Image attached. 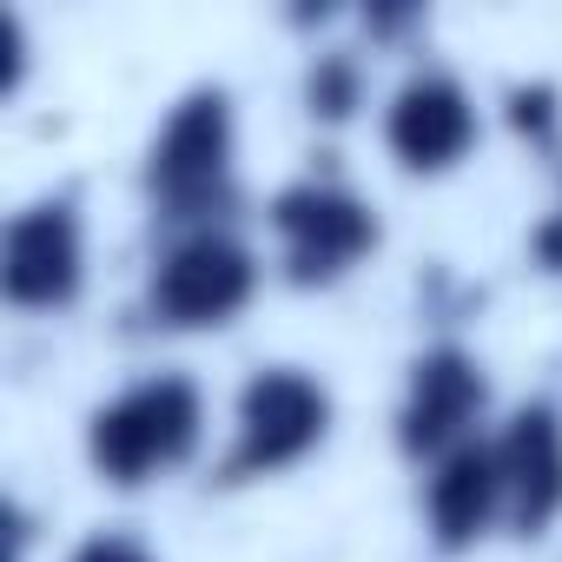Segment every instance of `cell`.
<instances>
[{"instance_id":"obj_1","label":"cell","mask_w":562,"mask_h":562,"mask_svg":"<svg viewBox=\"0 0 562 562\" xmlns=\"http://www.w3.org/2000/svg\"><path fill=\"white\" fill-rule=\"evenodd\" d=\"M146 205L166 232H192V225H232L238 205V113L232 93L218 80L179 93L159 120V133L146 139V166H139Z\"/></svg>"},{"instance_id":"obj_2","label":"cell","mask_w":562,"mask_h":562,"mask_svg":"<svg viewBox=\"0 0 562 562\" xmlns=\"http://www.w3.org/2000/svg\"><path fill=\"white\" fill-rule=\"evenodd\" d=\"M199 443H205V391L186 371L133 378L87 417V463L113 490H146L186 470Z\"/></svg>"},{"instance_id":"obj_3","label":"cell","mask_w":562,"mask_h":562,"mask_svg":"<svg viewBox=\"0 0 562 562\" xmlns=\"http://www.w3.org/2000/svg\"><path fill=\"white\" fill-rule=\"evenodd\" d=\"M258 251L232 225H192L166 232L153 251L146 292H139V325L146 331H218L258 299Z\"/></svg>"},{"instance_id":"obj_4","label":"cell","mask_w":562,"mask_h":562,"mask_svg":"<svg viewBox=\"0 0 562 562\" xmlns=\"http://www.w3.org/2000/svg\"><path fill=\"white\" fill-rule=\"evenodd\" d=\"M331 417H338V404H331L325 378H312L305 364H258L232 404V443L218 457V490L299 470L312 450H325Z\"/></svg>"},{"instance_id":"obj_5","label":"cell","mask_w":562,"mask_h":562,"mask_svg":"<svg viewBox=\"0 0 562 562\" xmlns=\"http://www.w3.org/2000/svg\"><path fill=\"white\" fill-rule=\"evenodd\" d=\"M265 225L278 238V265H285V278L305 285V292L351 278L378 251V238H384L378 205L351 179H338V172H305L292 186H278L271 205H265Z\"/></svg>"},{"instance_id":"obj_6","label":"cell","mask_w":562,"mask_h":562,"mask_svg":"<svg viewBox=\"0 0 562 562\" xmlns=\"http://www.w3.org/2000/svg\"><path fill=\"white\" fill-rule=\"evenodd\" d=\"M483 417H490V371L470 345H430V351L411 358L391 424H397V450L417 470H430L437 457L490 437Z\"/></svg>"},{"instance_id":"obj_7","label":"cell","mask_w":562,"mask_h":562,"mask_svg":"<svg viewBox=\"0 0 562 562\" xmlns=\"http://www.w3.org/2000/svg\"><path fill=\"white\" fill-rule=\"evenodd\" d=\"M0 292L14 312H67L87 292V218L74 192L21 205L0 232Z\"/></svg>"},{"instance_id":"obj_8","label":"cell","mask_w":562,"mask_h":562,"mask_svg":"<svg viewBox=\"0 0 562 562\" xmlns=\"http://www.w3.org/2000/svg\"><path fill=\"white\" fill-rule=\"evenodd\" d=\"M476 133H483L476 100L450 67H411L397 80V93L384 100V146L417 179L457 172L476 153Z\"/></svg>"},{"instance_id":"obj_9","label":"cell","mask_w":562,"mask_h":562,"mask_svg":"<svg viewBox=\"0 0 562 562\" xmlns=\"http://www.w3.org/2000/svg\"><path fill=\"white\" fill-rule=\"evenodd\" d=\"M496 470H503V503H509V536H549L562 516V404L529 397L490 430Z\"/></svg>"},{"instance_id":"obj_10","label":"cell","mask_w":562,"mask_h":562,"mask_svg":"<svg viewBox=\"0 0 562 562\" xmlns=\"http://www.w3.org/2000/svg\"><path fill=\"white\" fill-rule=\"evenodd\" d=\"M424 529L443 555H470L476 542H490L496 529H509V503H503V470H496V443L476 437L450 457H437L424 470Z\"/></svg>"},{"instance_id":"obj_11","label":"cell","mask_w":562,"mask_h":562,"mask_svg":"<svg viewBox=\"0 0 562 562\" xmlns=\"http://www.w3.org/2000/svg\"><path fill=\"white\" fill-rule=\"evenodd\" d=\"M358 106H364V60L345 54V47H325L305 67V113L325 120V126H345Z\"/></svg>"},{"instance_id":"obj_12","label":"cell","mask_w":562,"mask_h":562,"mask_svg":"<svg viewBox=\"0 0 562 562\" xmlns=\"http://www.w3.org/2000/svg\"><path fill=\"white\" fill-rule=\"evenodd\" d=\"M509 126H516L529 146H555V133H562V100H555V87H542V80L509 87Z\"/></svg>"},{"instance_id":"obj_13","label":"cell","mask_w":562,"mask_h":562,"mask_svg":"<svg viewBox=\"0 0 562 562\" xmlns=\"http://www.w3.org/2000/svg\"><path fill=\"white\" fill-rule=\"evenodd\" d=\"M67 562H159V555H153V542L133 536V529H93V536L74 542Z\"/></svg>"},{"instance_id":"obj_14","label":"cell","mask_w":562,"mask_h":562,"mask_svg":"<svg viewBox=\"0 0 562 562\" xmlns=\"http://www.w3.org/2000/svg\"><path fill=\"white\" fill-rule=\"evenodd\" d=\"M529 258H536L549 278H562V205H555V212L529 232Z\"/></svg>"}]
</instances>
